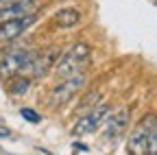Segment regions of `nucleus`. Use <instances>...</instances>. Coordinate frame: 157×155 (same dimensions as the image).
<instances>
[{
	"mask_svg": "<svg viewBox=\"0 0 157 155\" xmlns=\"http://www.w3.org/2000/svg\"><path fill=\"white\" fill-rule=\"evenodd\" d=\"M90 57H92V48L87 44H83V42L72 44L66 52L57 57L52 70L57 76H70L76 72H83V68L90 64Z\"/></svg>",
	"mask_w": 157,
	"mask_h": 155,
	"instance_id": "1",
	"label": "nucleus"
},
{
	"mask_svg": "<svg viewBox=\"0 0 157 155\" xmlns=\"http://www.w3.org/2000/svg\"><path fill=\"white\" fill-rule=\"evenodd\" d=\"M83 85H85V74L83 72L63 76V81H59L50 90V94H48V107L50 109H57V107L66 105L68 101H72L74 96L83 90Z\"/></svg>",
	"mask_w": 157,
	"mask_h": 155,
	"instance_id": "2",
	"label": "nucleus"
},
{
	"mask_svg": "<svg viewBox=\"0 0 157 155\" xmlns=\"http://www.w3.org/2000/svg\"><path fill=\"white\" fill-rule=\"evenodd\" d=\"M31 59H33V50H24V48L2 50L0 52V76L13 79L17 74H26Z\"/></svg>",
	"mask_w": 157,
	"mask_h": 155,
	"instance_id": "3",
	"label": "nucleus"
},
{
	"mask_svg": "<svg viewBox=\"0 0 157 155\" xmlns=\"http://www.w3.org/2000/svg\"><path fill=\"white\" fill-rule=\"evenodd\" d=\"M155 125H157L155 116H146V118H142L131 129L129 142H127L129 155H146L148 153V138H151V131Z\"/></svg>",
	"mask_w": 157,
	"mask_h": 155,
	"instance_id": "4",
	"label": "nucleus"
},
{
	"mask_svg": "<svg viewBox=\"0 0 157 155\" xmlns=\"http://www.w3.org/2000/svg\"><path fill=\"white\" fill-rule=\"evenodd\" d=\"M109 114H111V109H109L107 105H96V107L87 109V111L81 116V118L76 120L72 133H74V135H87V133H94L98 127H101V125L107 120Z\"/></svg>",
	"mask_w": 157,
	"mask_h": 155,
	"instance_id": "5",
	"label": "nucleus"
},
{
	"mask_svg": "<svg viewBox=\"0 0 157 155\" xmlns=\"http://www.w3.org/2000/svg\"><path fill=\"white\" fill-rule=\"evenodd\" d=\"M35 11H37V0H0V22L33 15Z\"/></svg>",
	"mask_w": 157,
	"mask_h": 155,
	"instance_id": "6",
	"label": "nucleus"
},
{
	"mask_svg": "<svg viewBox=\"0 0 157 155\" xmlns=\"http://www.w3.org/2000/svg\"><path fill=\"white\" fill-rule=\"evenodd\" d=\"M57 57H59V55H57L55 48H48V50H44V52H33V59H31V64H29V70H26L29 79L46 76V74L52 70Z\"/></svg>",
	"mask_w": 157,
	"mask_h": 155,
	"instance_id": "7",
	"label": "nucleus"
},
{
	"mask_svg": "<svg viewBox=\"0 0 157 155\" xmlns=\"http://www.w3.org/2000/svg\"><path fill=\"white\" fill-rule=\"evenodd\" d=\"M35 13L33 15H24V17H15V20H5L0 22V42H11L15 37H20L31 24H35Z\"/></svg>",
	"mask_w": 157,
	"mask_h": 155,
	"instance_id": "8",
	"label": "nucleus"
},
{
	"mask_svg": "<svg viewBox=\"0 0 157 155\" xmlns=\"http://www.w3.org/2000/svg\"><path fill=\"white\" fill-rule=\"evenodd\" d=\"M107 129H105V140H118L127 131L129 125V109H120L111 116H107Z\"/></svg>",
	"mask_w": 157,
	"mask_h": 155,
	"instance_id": "9",
	"label": "nucleus"
},
{
	"mask_svg": "<svg viewBox=\"0 0 157 155\" xmlns=\"http://www.w3.org/2000/svg\"><path fill=\"white\" fill-rule=\"evenodd\" d=\"M78 20H81V11H78V9H72V7L61 9V11L55 13V24H57L59 29H72V26L78 24Z\"/></svg>",
	"mask_w": 157,
	"mask_h": 155,
	"instance_id": "10",
	"label": "nucleus"
},
{
	"mask_svg": "<svg viewBox=\"0 0 157 155\" xmlns=\"http://www.w3.org/2000/svg\"><path fill=\"white\" fill-rule=\"evenodd\" d=\"M29 87H31V79H29V76H24V79H22L20 74L15 76V79L11 81V85H9L11 94H26Z\"/></svg>",
	"mask_w": 157,
	"mask_h": 155,
	"instance_id": "11",
	"label": "nucleus"
},
{
	"mask_svg": "<svg viewBox=\"0 0 157 155\" xmlns=\"http://www.w3.org/2000/svg\"><path fill=\"white\" fill-rule=\"evenodd\" d=\"M98 101H101V94L94 92V94L85 96V101H83V103H78V109H92V107L98 105Z\"/></svg>",
	"mask_w": 157,
	"mask_h": 155,
	"instance_id": "12",
	"label": "nucleus"
},
{
	"mask_svg": "<svg viewBox=\"0 0 157 155\" xmlns=\"http://www.w3.org/2000/svg\"><path fill=\"white\" fill-rule=\"evenodd\" d=\"M20 114L24 116V120H29V122H33V125L42 122V116H39L35 109H31V107H22V109H20Z\"/></svg>",
	"mask_w": 157,
	"mask_h": 155,
	"instance_id": "13",
	"label": "nucleus"
},
{
	"mask_svg": "<svg viewBox=\"0 0 157 155\" xmlns=\"http://www.w3.org/2000/svg\"><path fill=\"white\" fill-rule=\"evenodd\" d=\"M148 153H151V155H157V125L153 127L151 138H148Z\"/></svg>",
	"mask_w": 157,
	"mask_h": 155,
	"instance_id": "14",
	"label": "nucleus"
},
{
	"mask_svg": "<svg viewBox=\"0 0 157 155\" xmlns=\"http://www.w3.org/2000/svg\"><path fill=\"white\" fill-rule=\"evenodd\" d=\"M0 138H11V129H7V127L0 125Z\"/></svg>",
	"mask_w": 157,
	"mask_h": 155,
	"instance_id": "15",
	"label": "nucleus"
},
{
	"mask_svg": "<svg viewBox=\"0 0 157 155\" xmlns=\"http://www.w3.org/2000/svg\"><path fill=\"white\" fill-rule=\"evenodd\" d=\"M74 151H87V146H85V144H76V142H74Z\"/></svg>",
	"mask_w": 157,
	"mask_h": 155,
	"instance_id": "16",
	"label": "nucleus"
},
{
	"mask_svg": "<svg viewBox=\"0 0 157 155\" xmlns=\"http://www.w3.org/2000/svg\"><path fill=\"white\" fill-rule=\"evenodd\" d=\"M0 125H2V122H0Z\"/></svg>",
	"mask_w": 157,
	"mask_h": 155,
	"instance_id": "17",
	"label": "nucleus"
}]
</instances>
